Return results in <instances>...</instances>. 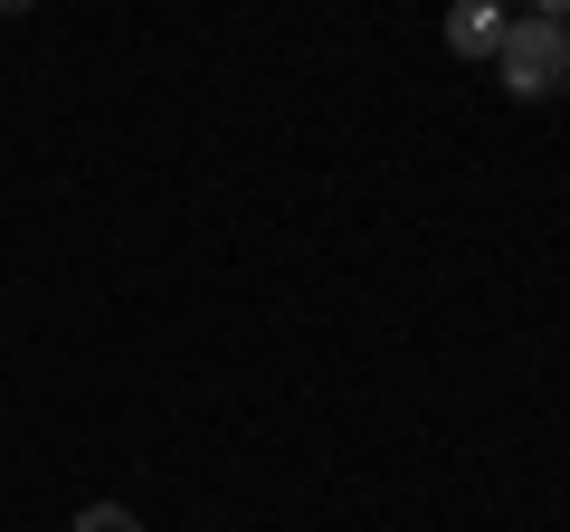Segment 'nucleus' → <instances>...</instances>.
Listing matches in <instances>:
<instances>
[{"label": "nucleus", "mask_w": 570, "mask_h": 532, "mask_svg": "<svg viewBox=\"0 0 570 532\" xmlns=\"http://www.w3.org/2000/svg\"><path fill=\"white\" fill-rule=\"evenodd\" d=\"M10 10H29V0H0V20H10Z\"/></svg>", "instance_id": "5"}, {"label": "nucleus", "mask_w": 570, "mask_h": 532, "mask_svg": "<svg viewBox=\"0 0 570 532\" xmlns=\"http://www.w3.org/2000/svg\"><path fill=\"white\" fill-rule=\"evenodd\" d=\"M494 77H504V96H561L570 86V20H504V39H494Z\"/></svg>", "instance_id": "1"}, {"label": "nucleus", "mask_w": 570, "mask_h": 532, "mask_svg": "<svg viewBox=\"0 0 570 532\" xmlns=\"http://www.w3.org/2000/svg\"><path fill=\"white\" fill-rule=\"evenodd\" d=\"M77 532H142V523H134L124 504H86V513H77Z\"/></svg>", "instance_id": "3"}, {"label": "nucleus", "mask_w": 570, "mask_h": 532, "mask_svg": "<svg viewBox=\"0 0 570 532\" xmlns=\"http://www.w3.org/2000/svg\"><path fill=\"white\" fill-rule=\"evenodd\" d=\"M532 20H570V0H532Z\"/></svg>", "instance_id": "4"}, {"label": "nucleus", "mask_w": 570, "mask_h": 532, "mask_svg": "<svg viewBox=\"0 0 570 532\" xmlns=\"http://www.w3.org/2000/svg\"><path fill=\"white\" fill-rule=\"evenodd\" d=\"M494 10H504V0H494Z\"/></svg>", "instance_id": "6"}, {"label": "nucleus", "mask_w": 570, "mask_h": 532, "mask_svg": "<svg viewBox=\"0 0 570 532\" xmlns=\"http://www.w3.org/2000/svg\"><path fill=\"white\" fill-rule=\"evenodd\" d=\"M494 39H504V10H494V0H456L448 10V48L456 58H494Z\"/></svg>", "instance_id": "2"}]
</instances>
